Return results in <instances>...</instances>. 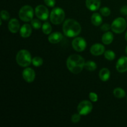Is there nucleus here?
Masks as SVG:
<instances>
[{
	"instance_id": "7c9ffc66",
	"label": "nucleus",
	"mask_w": 127,
	"mask_h": 127,
	"mask_svg": "<svg viewBox=\"0 0 127 127\" xmlns=\"http://www.w3.org/2000/svg\"><path fill=\"white\" fill-rule=\"evenodd\" d=\"M100 29L103 31H108L110 29H111V26H110L109 24H104L101 26Z\"/></svg>"
},
{
	"instance_id": "2eb2a0df",
	"label": "nucleus",
	"mask_w": 127,
	"mask_h": 127,
	"mask_svg": "<svg viewBox=\"0 0 127 127\" xmlns=\"http://www.w3.org/2000/svg\"><path fill=\"white\" fill-rule=\"evenodd\" d=\"M32 31V27L31 25L25 24L20 29V35L23 38H27L31 36Z\"/></svg>"
},
{
	"instance_id": "2f4dec72",
	"label": "nucleus",
	"mask_w": 127,
	"mask_h": 127,
	"mask_svg": "<svg viewBox=\"0 0 127 127\" xmlns=\"http://www.w3.org/2000/svg\"><path fill=\"white\" fill-rule=\"evenodd\" d=\"M120 12L124 16H127V6H124L120 9Z\"/></svg>"
},
{
	"instance_id": "423d86ee",
	"label": "nucleus",
	"mask_w": 127,
	"mask_h": 127,
	"mask_svg": "<svg viewBox=\"0 0 127 127\" xmlns=\"http://www.w3.org/2000/svg\"><path fill=\"white\" fill-rule=\"evenodd\" d=\"M127 26V24L125 19L123 17H118L112 22L111 29L114 33H121L126 29Z\"/></svg>"
},
{
	"instance_id": "5701e85b",
	"label": "nucleus",
	"mask_w": 127,
	"mask_h": 127,
	"mask_svg": "<svg viewBox=\"0 0 127 127\" xmlns=\"http://www.w3.org/2000/svg\"><path fill=\"white\" fill-rule=\"evenodd\" d=\"M104 57L108 60L112 61L115 59V54L113 51L107 50L104 52Z\"/></svg>"
},
{
	"instance_id": "c756f323",
	"label": "nucleus",
	"mask_w": 127,
	"mask_h": 127,
	"mask_svg": "<svg viewBox=\"0 0 127 127\" xmlns=\"http://www.w3.org/2000/svg\"><path fill=\"white\" fill-rule=\"evenodd\" d=\"M44 2L49 7H53L55 5V0H44Z\"/></svg>"
},
{
	"instance_id": "9d476101",
	"label": "nucleus",
	"mask_w": 127,
	"mask_h": 127,
	"mask_svg": "<svg viewBox=\"0 0 127 127\" xmlns=\"http://www.w3.org/2000/svg\"><path fill=\"white\" fill-rule=\"evenodd\" d=\"M22 77L27 83H32L35 78V73L32 68H26L22 72Z\"/></svg>"
},
{
	"instance_id": "7ed1b4c3",
	"label": "nucleus",
	"mask_w": 127,
	"mask_h": 127,
	"mask_svg": "<svg viewBox=\"0 0 127 127\" xmlns=\"http://www.w3.org/2000/svg\"><path fill=\"white\" fill-rule=\"evenodd\" d=\"M16 62L22 67H27L32 63V60L30 52L27 50H21L16 55Z\"/></svg>"
},
{
	"instance_id": "393cba45",
	"label": "nucleus",
	"mask_w": 127,
	"mask_h": 127,
	"mask_svg": "<svg viewBox=\"0 0 127 127\" xmlns=\"http://www.w3.org/2000/svg\"><path fill=\"white\" fill-rule=\"evenodd\" d=\"M31 26H32V27L34 28L35 29H39L40 28H41L42 24H41L40 21H38L37 19H33L31 21Z\"/></svg>"
},
{
	"instance_id": "20e7f679",
	"label": "nucleus",
	"mask_w": 127,
	"mask_h": 127,
	"mask_svg": "<svg viewBox=\"0 0 127 127\" xmlns=\"http://www.w3.org/2000/svg\"><path fill=\"white\" fill-rule=\"evenodd\" d=\"M65 17V13L63 9L60 7H55L51 12L50 19L52 24L55 25L60 24L63 22Z\"/></svg>"
},
{
	"instance_id": "c9c22d12",
	"label": "nucleus",
	"mask_w": 127,
	"mask_h": 127,
	"mask_svg": "<svg viewBox=\"0 0 127 127\" xmlns=\"http://www.w3.org/2000/svg\"></svg>"
},
{
	"instance_id": "a878e982",
	"label": "nucleus",
	"mask_w": 127,
	"mask_h": 127,
	"mask_svg": "<svg viewBox=\"0 0 127 127\" xmlns=\"http://www.w3.org/2000/svg\"><path fill=\"white\" fill-rule=\"evenodd\" d=\"M100 13L103 16L107 17L110 14V10L108 7H103L100 9Z\"/></svg>"
},
{
	"instance_id": "473e14b6",
	"label": "nucleus",
	"mask_w": 127,
	"mask_h": 127,
	"mask_svg": "<svg viewBox=\"0 0 127 127\" xmlns=\"http://www.w3.org/2000/svg\"><path fill=\"white\" fill-rule=\"evenodd\" d=\"M125 40H126L127 41V32L126 34H125Z\"/></svg>"
},
{
	"instance_id": "c85d7f7f",
	"label": "nucleus",
	"mask_w": 127,
	"mask_h": 127,
	"mask_svg": "<svg viewBox=\"0 0 127 127\" xmlns=\"http://www.w3.org/2000/svg\"><path fill=\"white\" fill-rule=\"evenodd\" d=\"M89 99H90L91 101H92L93 102H95L97 101L98 95L96 93L91 92V93H89Z\"/></svg>"
},
{
	"instance_id": "4be33fe9",
	"label": "nucleus",
	"mask_w": 127,
	"mask_h": 127,
	"mask_svg": "<svg viewBox=\"0 0 127 127\" xmlns=\"http://www.w3.org/2000/svg\"><path fill=\"white\" fill-rule=\"evenodd\" d=\"M52 28L49 22H46L42 25V31L46 35H48L52 32Z\"/></svg>"
},
{
	"instance_id": "0eeeda50",
	"label": "nucleus",
	"mask_w": 127,
	"mask_h": 127,
	"mask_svg": "<svg viewBox=\"0 0 127 127\" xmlns=\"http://www.w3.org/2000/svg\"><path fill=\"white\" fill-rule=\"evenodd\" d=\"M93 104L89 100H83L78 105V112L81 115H87L91 112Z\"/></svg>"
},
{
	"instance_id": "cd10ccee",
	"label": "nucleus",
	"mask_w": 127,
	"mask_h": 127,
	"mask_svg": "<svg viewBox=\"0 0 127 127\" xmlns=\"http://www.w3.org/2000/svg\"><path fill=\"white\" fill-rule=\"evenodd\" d=\"M81 120V115L78 113V114H74L72 115L71 117V121L74 124H76L78 123Z\"/></svg>"
},
{
	"instance_id": "f03ea898",
	"label": "nucleus",
	"mask_w": 127,
	"mask_h": 127,
	"mask_svg": "<svg viewBox=\"0 0 127 127\" xmlns=\"http://www.w3.org/2000/svg\"><path fill=\"white\" fill-rule=\"evenodd\" d=\"M63 32L68 37H76L81 32V26L74 19H68L63 23Z\"/></svg>"
},
{
	"instance_id": "bb28decb",
	"label": "nucleus",
	"mask_w": 127,
	"mask_h": 127,
	"mask_svg": "<svg viewBox=\"0 0 127 127\" xmlns=\"http://www.w3.org/2000/svg\"><path fill=\"white\" fill-rule=\"evenodd\" d=\"M10 18V15L9 13L7 12V11L5 10H2L1 12V19L4 21H7Z\"/></svg>"
},
{
	"instance_id": "f704fd0d",
	"label": "nucleus",
	"mask_w": 127,
	"mask_h": 127,
	"mask_svg": "<svg viewBox=\"0 0 127 127\" xmlns=\"http://www.w3.org/2000/svg\"></svg>"
},
{
	"instance_id": "1a4fd4ad",
	"label": "nucleus",
	"mask_w": 127,
	"mask_h": 127,
	"mask_svg": "<svg viewBox=\"0 0 127 127\" xmlns=\"http://www.w3.org/2000/svg\"><path fill=\"white\" fill-rule=\"evenodd\" d=\"M86 42L82 37H76L72 42V47L76 52H83L86 49Z\"/></svg>"
},
{
	"instance_id": "f257e3e1",
	"label": "nucleus",
	"mask_w": 127,
	"mask_h": 127,
	"mask_svg": "<svg viewBox=\"0 0 127 127\" xmlns=\"http://www.w3.org/2000/svg\"><path fill=\"white\" fill-rule=\"evenodd\" d=\"M85 60L79 55H71L68 58L66 66L68 69L73 74H79L84 68Z\"/></svg>"
},
{
	"instance_id": "6e6552de",
	"label": "nucleus",
	"mask_w": 127,
	"mask_h": 127,
	"mask_svg": "<svg viewBox=\"0 0 127 127\" xmlns=\"http://www.w3.org/2000/svg\"><path fill=\"white\" fill-rule=\"evenodd\" d=\"M35 14L37 18L42 21H46L49 17V11L43 5H38L35 7Z\"/></svg>"
},
{
	"instance_id": "f8f14e48",
	"label": "nucleus",
	"mask_w": 127,
	"mask_h": 127,
	"mask_svg": "<svg viewBox=\"0 0 127 127\" xmlns=\"http://www.w3.org/2000/svg\"><path fill=\"white\" fill-rule=\"evenodd\" d=\"M91 53L94 56H99L105 52V47L100 43H95L91 47Z\"/></svg>"
},
{
	"instance_id": "b1692460",
	"label": "nucleus",
	"mask_w": 127,
	"mask_h": 127,
	"mask_svg": "<svg viewBox=\"0 0 127 127\" xmlns=\"http://www.w3.org/2000/svg\"><path fill=\"white\" fill-rule=\"evenodd\" d=\"M32 63L33 66H35L36 67H38L42 65V64L43 63V59L42 58H40V57H35L32 59Z\"/></svg>"
},
{
	"instance_id": "412c9836",
	"label": "nucleus",
	"mask_w": 127,
	"mask_h": 127,
	"mask_svg": "<svg viewBox=\"0 0 127 127\" xmlns=\"http://www.w3.org/2000/svg\"><path fill=\"white\" fill-rule=\"evenodd\" d=\"M84 68L87 70L89 71H93L97 69V64L94 62H93V61H88V62L85 63Z\"/></svg>"
},
{
	"instance_id": "39448f33",
	"label": "nucleus",
	"mask_w": 127,
	"mask_h": 127,
	"mask_svg": "<svg viewBox=\"0 0 127 127\" xmlns=\"http://www.w3.org/2000/svg\"><path fill=\"white\" fill-rule=\"evenodd\" d=\"M33 9L32 6L26 5L22 7L19 12V17L24 22H30L33 19Z\"/></svg>"
},
{
	"instance_id": "4468645a",
	"label": "nucleus",
	"mask_w": 127,
	"mask_h": 127,
	"mask_svg": "<svg viewBox=\"0 0 127 127\" xmlns=\"http://www.w3.org/2000/svg\"><path fill=\"white\" fill-rule=\"evenodd\" d=\"M100 0H86V5L88 9L92 11H97L100 6Z\"/></svg>"
},
{
	"instance_id": "6ab92c4d",
	"label": "nucleus",
	"mask_w": 127,
	"mask_h": 127,
	"mask_svg": "<svg viewBox=\"0 0 127 127\" xmlns=\"http://www.w3.org/2000/svg\"><path fill=\"white\" fill-rule=\"evenodd\" d=\"M91 22L95 26H99L102 23V18L99 13H94L91 16Z\"/></svg>"
},
{
	"instance_id": "a211bd4d",
	"label": "nucleus",
	"mask_w": 127,
	"mask_h": 127,
	"mask_svg": "<svg viewBox=\"0 0 127 127\" xmlns=\"http://www.w3.org/2000/svg\"><path fill=\"white\" fill-rule=\"evenodd\" d=\"M99 78L101 79L102 81H107L109 80V79L110 78V72L109 71V69L106 68H102L100 69V72H99Z\"/></svg>"
},
{
	"instance_id": "9b49d317",
	"label": "nucleus",
	"mask_w": 127,
	"mask_h": 127,
	"mask_svg": "<svg viewBox=\"0 0 127 127\" xmlns=\"http://www.w3.org/2000/svg\"><path fill=\"white\" fill-rule=\"evenodd\" d=\"M116 69L120 73L127 71V57H122L118 60L116 64Z\"/></svg>"
},
{
	"instance_id": "aec40b11",
	"label": "nucleus",
	"mask_w": 127,
	"mask_h": 127,
	"mask_svg": "<svg viewBox=\"0 0 127 127\" xmlns=\"http://www.w3.org/2000/svg\"><path fill=\"white\" fill-rule=\"evenodd\" d=\"M114 95L115 97L122 99L125 96V91L120 88H117L114 90Z\"/></svg>"
},
{
	"instance_id": "ddd939ff",
	"label": "nucleus",
	"mask_w": 127,
	"mask_h": 127,
	"mask_svg": "<svg viewBox=\"0 0 127 127\" xmlns=\"http://www.w3.org/2000/svg\"><path fill=\"white\" fill-rule=\"evenodd\" d=\"M8 29L11 33H16L19 31L20 24L17 19H11L8 23Z\"/></svg>"
},
{
	"instance_id": "dca6fc26",
	"label": "nucleus",
	"mask_w": 127,
	"mask_h": 127,
	"mask_svg": "<svg viewBox=\"0 0 127 127\" xmlns=\"http://www.w3.org/2000/svg\"><path fill=\"white\" fill-rule=\"evenodd\" d=\"M63 35L60 32H56L50 33L49 37H48V40L50 42V43L55 44V43H58L60 42L62 40V39H63Z\"/></svg>"
},
{
	"instance_id": "72a5a7b5",
	"label": "nucleus",
	"mask_w": 127,
	"mask_h": 127,
	"mask_svg": "<svg viewBox=\"0 0 127 127\" xmlns=\"http://www.w3.org/2000/svg\"><path fill=\"white\" fill-rule=\"evenodd\" d=\"M125 53H126V54L127 55V46L126 47V48H125Z\"/></svg>"
},
{
	"instance_id": "f3484780",
	"label": "nucleus",
	"mask_w": 127,
	"mask_h": 127,
	"mask_svg": "<svg viewBox=\"0 0 127 127\" xmlns=\"http://www.w3.org/2000/svg\"><path fill=\"white\" fill-rule=\"evenodd\" d=\"M114 35L112 32H107L104 33L102 37V43L105 45H109L114 40Z\"/></svg>"
}]
</instances>
